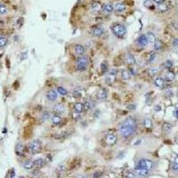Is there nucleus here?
Returning a JSON list of instances; mask_svg holds the SVG:
<instances>
[{"label": "nucleus", "instance_id": "nucleus-1", "mask_svg": "<svg viewBox=\"0 0 178 178\" xmlns=\"http://www.w3.org/2000/svg\"><path fill=\"white\" fill-rule=\"evenodd\" d=\"M136 130V120L133 117H129L120 124L119 126V134L123 138H126L132 136L135 133Z\"/></svg>", "mask_w": 178, "mask_h": 178}, {"label": "nucleus", "instance_id": "nucleus-2", "mask_svg": "<svg viewBox=\"0 0 178 178\" xmlns=\"http://www.w3.org/2000/svg\"><path fill=\"white\" fill-rule=\"evenodd\" d=\"M90 62V60L87 56L82 55L81 57L78 59V61L76 62V68L77 70L79 71H84L86 70V68L88 67V64Z\"/></svg>", "mask_w": 178, "mask_h": 178}, {"label": "nucleus", "instance_id": "nucleus-3", "mask_svg": "<svg viewBox=\"0 0 178 178\" xmlns=\"http://www.w3.org/2000/svg\"><path fill=\"white\" fill-rule=\"evenodd\" d=\"M111 30H112V32L118 37H123L126 33V29L122 24H115V25L112 26Z\"/></svg>", "mask_w": 178, "mask_h": 178}, {"label": "nucleus", "instance_id": "nucleus-4", "mask_svg": "<svg viewBox=\"0 0 178 178\" xmlns=\"http://www.w3.org/2000/svg\"><path fill=\"white\" fill-rule=\"evenodd\" d=\"M152 167H153V163L150 159H140L138 161L137 164H136V167L144 169L146 171H150L152 168Z\"/></svg>", "mask_w": 178, "mask_h": 178}, {"label": "nucleus", "instance_id": "nucleus-5", "mask_svg": "<svg viewBox=\"0 0 178 178\" xmlns=\"http://www.w3.org/2000/svg\"><path fill=\"white\" fill-rule=\"evenodd\" d=\"M29 150L31 154H37L41 151V142L38 140H33L29 144Z\"/></svg>", "mask_w": 178, "mask_h": 178}, {"label": "nucleus", "instance_id": "nucleus-6", "mask_svg": "<svg viewBox=\"0 0 178 178\" xmlns=\"http://www.w3.org/2000/svg\"><path fill=\"white\" fill-rule=\"evenodd\" d=\"M117 136L114 134H108L105 137V143L108 146H113L117 142Z\"/></svg>", "mask_w": 178, "mask_h": 178}, {"label": "nucleus", "instance_id": "nucleus-7", "mask_svg": "<svg viewBox=\"0 0 178 178\" xmlns=\"http://www.w3.org/2000/svg\"><path fill=\"white\" fill-rule=\"evenodd\" d=\"M53 111L54 112V114H57V115H62L65 112V106L62 104V103H57L55 104L53 108Z\"/></svg>", "mask_w": 178, "mask_h": 178}, {"label": "nucleus", "instance_id": "nucleus-8", "mask_svg": "<svg viewBox=\"0 0 178 178\" xmlns=\"http://www.w3.org/2000/svg\"><path fill=\"white\" fill-rule=\"evenodd\" d=\"M46 98L47 100L51 101V102H54L56 99H57V92L55 90H49L48 92L46 93Z\"/></svg>", "mask_w": 178, "mask_h": 178}, {"label": "nucleus", "instance_id": "nucleus-9", "mask_svg": "<svg viewBox=\"0 0 178 178\" xmlns=\"http://www.w3.org/2000/svg\"><path fill=\"white\" fill-rule=\"evenodd\" d=\"M96 97L98 100H105L107 98V91L104 88H100L96 93Z\"/></svg>", "mask_w": 178, "mask_h": 178}, {"label": "nucleus", "instance_id": "nucleus-10", "mask_svg": "<svg viewBox=\"0 0 178 178\" xmlns=\"http://www.w3.org/2000/svg\"><path fill=\"white\" fill-rule=\"evenodd\" d=\"M74 51H75L76 54L82 56L85 53V46L82 45V44H75V46H74Z\"/></svg>", "mask_w": 178, "mask_h": 178}, {"label": "nucleus", "instance_id": "nucleus-11", "mask_svg": "<svg viewBox=\"0 0 178 178\" xmlns=\"http://www.w3.org/2000/svg\"><path fill=\"white\" fill-rule=\"evenodd\" d=\"M120 76L124 80H129L132 77V74L127 70H122L120 71Z\"/></svg>", "mask_w": 178, "mask_h": 178}, {"label": "nucleus", "instance_id": "nucleus-12", "mask_svg": "<svg viewBox=\"0 0 178 178\" xmlns=\"http://www.w3.org/2000/svg\"><path fill=\"white\" fill-rule=\"evenodd\" d=\"M113 9H114V7H113V5L111 4H104L103 6L102 7V12L104 13H111L113 12Z\"/></svg>", "mask_w": 178, "mask_h": 178}, {"label": "nucleus", "instance_id": "nucleus-13", "mask_svg": "<svg viewBox=\"0 0 178 178\" xmlns=\"http://www.w3.org/2000/svg\"><path fill=\"white\" fill-rule=\"evenodd\" d=\"M24 145L22 144V143H18L16 147H15V152H16V154L19 156H22L23 155V153H24Z\"/></svg>", "mask_w": 178, "mask_h": 178}, {"label": "nucleus", "instance_id": "nucleus-14", "mask_svg": "<svg viewBox=\"0 0 178 178\" xmlns=\"http://www.w3.org/2000/svg\"><path fill=\"white\" fill-rule=\"evenodd\" d=\"M102 4H100L99 2H93L92 4H91V9H92V11L93 12H95V13H97V12H100L101 10H102Z\"/></svg>", "mask_w": 178, "mask_h": 178}, {"label": "nucleus", "instance_id": "nucleus-15", "mask_svg": "<svg viewBox=\"0 0 178 178\" xmlns=\"http://www.w3.org/2000/svg\"><path fill=\"white\" fill-rule=\"evenodd\" d=\"M134 173L135 174V175H138V176H145V175H147V174H148V171L135 167Z\"/></svg>", "mask_w": 178, "mask_h": 178}, {"label": "nucleus", "instance_id": "nucleus-16", "mask_svg": "<svg viewBox=\"0 0 178 178\" xmlns=\"http://www.w3.org/2000/svg\"><path fill=\"white\" fill-rule=\"evenodd\" d=\"M168 9H169L168 3H164V2H162V3L158 4V10H159V12H162V13H163V12H167Z\"/></svg>", "mask_w": 178, "mask_h": 178}, {"label": "nucleus", "instance_id": "nucleus-17", "mask_svg": "<svg viewBox=\"0 0 178 178\" xmlns=\"http://www.w3.org/2000/svg\"><path fill=\"white\" fill-rule=\"evenodd\" d=\"M85 111L84 109V103L82 102H77L74 104V111H77L78 113H82Z\"/></svg>", "mask_w": 178, "mask_h": 178}, {"label": "nucleus", "instance_id": "nucleus-18", "mask_svg": "<svg viewBox=\"0 0 178 178\" xmlns=\"http://www.w3.org/2000/svg\"><path fill=\"white\" fill-rule=\"evenodd\" d=\"M51 120L54 125H59L62 122V117L61 115H57V114H53L51 116Z\"/></svg>", "mask_w": 178, "mask_h": 178}, {"label": "nucleus", "instance_id": "nucleus-19", "mask_svg": "<svg viewBox=\"0 0 178 178\" xmlns=\"http://www.w3.org/2000/svg\"><path fill=\"white\" fill-rule=\"evenodd\" d=\"M93 35L95 37H101L104 34V29L102 27H96L93 31Z\"/></svg>", "mask_w": 178, "mask_h": 178}, {"label": "nucleus", "instance_id": "nucleus-20", "mask_svg": "<svg viewBox=\"0 0 178 178\" xmlns=\"http://www.w3.org/2000/svg\"><path fill=\"white\" fill-rule=\"evenodd\" d=\"M137 42H138V44H139V45H141V46H145V45L147 44V43H148L145 35L140 36V37H138Z\"/></svg>", "mask_w": 178, "mask_h": 178}, {"label": "nucleus", "instance_id": "nucleus-21", "mask_svg": "<svg viewBox=\"0 0 178 178\" xmlns=\"http://www.w3.org/2000/svg\"><path fill=\"white\" fill-rule=\"evenodd\" d=\"M114 8L117 12H124L125 10L126 9V4H124L123 3H117L115 4V6H114Z\"/></svg>", "mask_w": 178, "mask_h": 178}, {"label": "nucleus", "instance_id": "nucleus-22", "mask_svg": "<svg viewBox=\"0 0 178 178\" xmlns=\"http://www.w3.org/2000/svg\"><path fill=\"white\" fill-rule=\"evenodd\" d=\"M154 85H155L156 86H158V87H162V86H164L165 85V80L164 78H156L155 79H154Z\"/></svg>", "mask_w": 178, "mask_h": 178}, {"label": "nucleus", "instance_id": "nucleus-23", "mask_svg": "<svg viewBox=\"0 0 178 178\" xmlns=\"http://www.w3.org/2000/svg\"><path fill=\"white\" fill-rule=\"evenodd\" d=\"M126 63L129 64V65H134V64L135 63V58H134V56L133 54L128 53V54L126 55Z\"/></svg>", "mask_w": 178, "mask_h": 178}, {"label": "nucleus", "instance_id": "nucleus-24", "mask_svg": "<svg viewBox=\"0 0 178 178\" xmlns=\"http://www.w3.org/2000/svg\"><path fill=\"white\" fill-rule=\"evenodd\" d=\"M35 167L34 165V161H31V160H27L25 161L23 164H22V167L25 169H31Z\"/></svg>", "mask_w": 178, "mask_h": 178}, {"label": "nucleus", "instance_id": "nucleus-25", "mask_svg": "<svg viewBox=\"0 0 178 178\" xmlns=\"http://www.w3.org/2000/svg\"><path fill=\"white\" fill-rule=\"evenodd\" d=\"M145 37H146L147 38V41L150 42V43H154L156 41V37L152 32H148L145 35Z\"/></svg>", "mask_w": 178, "mask_h": 178}, {"label": "nucleus", "instance_id": "nucleus-26", "mask_svg": "<svg viewBox=\"0 0 178 178\" xmlns=\"http://www.w3.org/2000/svg\"><path fill=\"white\" fill-rule=\"evenodd\" d=\"M115 78H116L115 75H111V74H109V75H107L106 77H105V81H106L107 84L111 85V84H112V83L114 82V80H115Z\"/></svg>", "mask_w": 178, "mask_h": 178}, {"label": "nucleus", "instance_id": "nucleus-27", "mask_svg": "<svg viewBox=\"0 0 178 178\" xmlns=\"http://www.w3.org/2000/svg\"><path fill=\"white\" fill-rule=\"evenodd\" d=\"M165 78L167 81H172L174 78V73L173 71H167L166 73V75H165Z\"/></svg>", "mask_w": 178, "mask_h": 178}, {"label": "nucleus", "instance_id": "nucleus-28", "mask_svg": "<svg viewBox=\"0 0 178 178\" xmlns=\"http://www.w3.org/2000/svg\"><path fill=\"white\" fill-rule=\"evenodd\" d=\"M162 46H163V43L160 40L156 39V41L154 42V49L157 50V51H159V50L162 48Z\"/></svg>", "mask_w": 178, "mask_h": 178}, {"label": "nucleus", "instance_id": "nucleus-29", "mask_svg": "<svg viewBox=\"0 0 178 178\" xmlns=\"http://www.w3.org/2000/svg\"><path fill=\"white\" fill-rule=\"evenodd\" d=\"M34 165L37 167H41L44 165V161L43 159H37L34 160Z\"/></svg>", "mask_w": 178, "mask_h": 178}, {"label": "nucleus", "instance_id": "nucleus-30", "mask_svg": "<svg viewBox=\"0 0 178 178\" xmlns=\"http://www.w3.org/2000/svg\"><path fill=\"white\" fill-rule=\"evenodd\" d=\"M142 125H143V126H145L147 128H150L152 126V121L150 119H145L142 121Z\"/></svg>", "mask_w": 178, "mask_h": 178}, {"label": "nucleus", "instance_id": "nucleus-31", "mask_svg": "<svg viewBox=\"0 0 178 178\" xmlns=\"http://www.w3.org/2000/svg\"><path fill=\"white\" fill-rule=\"evenodd\" d=\"M143 5L147 7V8H151L153 9V1L152 0H144L143 1Z\"/></svg>", "mask_w": 178, "mask_h": 178}, {"label": "nucleus", "instance_id": "nucleus-32", "mask_svg": "<svg viewBox=\"0 0 178 178\" xmlns=\"http://www.w3.org/2000/svg\"><path fill=\"white\" fill-rule=\"evenodd\" d=\"M158 72H159V70L157 69V68H151V69H149V70H148V73H149V75L150 76H155L158 74Z\"/></svg>", "mask_w": 178, "mask_h": 178}, {"label": "nucleus", "instance_id": "nucleus-33", "mask_svg": "<svg viewBox=\"0 0 178 178\" xmlns=\"http://www.w3.org/2000/svg\"><path fill=\"white\" fill-rule=\"evenodd\" d=\"M7 13V7L4 4H0V15H4Z\"/></svg>", "mask_w": 178, "mask_h": 178}, {"label": "nucleus", "instance_id": "nucleus-34", "mask_svg": "<svg viewBox=\"0 0 178 178\" xmlns=\"http://www.w3.org/2000/svg\"><path fill=\"white\" fill-rule=\"evenodd\" d=\"M171 128H172V126H171V124H169V123H164L163 126H162V129H163V131H165V132H168V131H170Z\"/></svg>", "mask_w": 178, "mask_h": 178}, {"label": "nucleus", "instance_id": "nucleus-35", "mask_svg": "<svg viewBox=\"0 0 178 178\" xmlns=\"http://www.w3.org/2000/svg\"><path fill=\"white\" fill-rule=\"evenodd\" d=\"M101 69H102V73H105V72L108 70V63H107L106 61L102 62V64H101Z\"/></svg>", "mask_w": 178, "mask_h": 178}, {"label": "nucleus", "instance_id": "nucleus-36", "mask_svg": "<svg viewBox=\"0 0 178 178\" xmlns=\"http://www.w3.org/2000/svg\"><path fill=\"white\" fill-rule=\"evenodd\" d=\"M57 92L60 93V94H62V95H66L67 93H68V91H67L65 88L62 87V86H59V87H58Z\"/></svg>", "mask_w": 178, "mask_h": 178}, {"label": "nucleus", "instance_id": "nucleus-37", "mask_svg": "<svg viewBox=\"0 0 178 178\" xmlns=\"http://www.w3.org/2000/svg\"><path fill=\"white\" fill-rule=\"evenodd\" d=\"M125 177L126 178H135V174L132 171H127L125 173Z\"/></svg>", "mask_w": 178, "mask_h": 178}, {"label": "nucleus", "instance_id": "nucleus-38", "mask_svg": "<svg viewBox=\"0 0 178 178\" xmlns=\"http://www.w3.org/2000/svg\"><path fill=\"white\" fill-rule=\"evenodd\" d=\"M81 96V93H80V89H78V87L74 89L73 91V97L75 98H79Z\"/></svg>", "mask_w": 178, "mask_h": 178}, {"label": "nucleus", "instance_id": "nucleus-39", "mask_svg": "<svg viewBox=\"0 0 178 178\" xmlns=\"http://www.w3.org/2000/svg\"><path fill=\"white\" fill-rule=\"evenodd\" d=\"M6 44H7V38L4 37H2L0 38V47H4Z\"/></svg>", "mask_w": 178, "mask_h": 178}, {"label": "nucleus", "instance_id": "nucleus-40", "mask_svg": "<svg viewBox=\"0 0 178 178\" xmlns=\"http://www.w3.org/2000/svg\"><path fill=\"white\" fill-rule=\"evenodd\" d=\"M173 169L174 170H178V156H176L174 159L173 162Z\"/></svg>", "mask_w": 178, "mask_h": 178}, {"label": "nucleus", "instance_id": "nucleus-41", "mask_svg": "<svg viewBox=\"0 0 178 178\" xmlns=\"http://www.w3.org/2000/svg\"><path fill=\"white\" fill-rule=\"evenodd\" d=\"M164 65H165L166 68L169 69V68H171V67L173 66V62H172V61H170V60H167V61H166V62H165Z\"/></svg>", "mask_w": 178, "mask_h": 178}, {"label": "nucleus", "instance_id": "nucleus-42", "mask_svg": "<svg viewBox=\"0 0 178 178\" xmlns=\"http://www.w3.org/2000/svg\"><path fill=\"white\" fill-rule=\"evenodd\" d=\"M156 58V53L154 52H152V53H150V58H149V62H152L154 60H155Z\"/></svg>", "mask_w": 178, "mask_h": 178}, {"label": "nucleus", "instance_id": "nucleus-43", "mask_svg": "<svg viewBox=\"0 0 178 178\" xmlns=\"http://www.w3.org/2000/svg\"><path fill=\"white\" fill-rule=\"evenodd\" d=\"M84 109H85V111H89V110L91 109V106H90V103H89V102H84Z\"/></svg>", "mask_w": 178, "mask_h": 178}, {"label": "nucleus", "instance_id": "nucleus-44", "mask_svg": "<svg viewBox=\"0 0 178 178\" xmlns=\"http://www.w3.org/2000/svg\"><path fill=\"white\" fill-rule=\"evenodd\" d=\"M72 118H73L74 119H78L80 118V113L77 112V111H74V112L72 113Z\"/></svg>", "mask_w": 178, "mask_h": 178}, {"label": "nucleus", "instance_id": "nucleus-45", "mask_svg": "<svg viewBox=\"0 0 178 178\" xmlns=\"http://www.w3.org/2000/svg\"><path fill=\"white\" fill-rule=\"evenodd\" d=\"M102 172H95V173L93 174V177L94 178H96V177H100V176H102Z\"/></svg>", "mask_w": 178, "mask_h": 178}, {"label": "nucleus", "instance_id": "nucleus-46", "mask_svg": "<svg viewBox=\"0 0 178 178\" xmlns=\"http://www.w3.org/2000/svg\"><path fill=\"white\" fill-rule=\"evenodd\" d=\"M23 23V19L22 18H20L19 20H18V22H17V24H18V26L19 27H21L22 26V24Z\"/></svg>", "mask_w": 178, "mask_h": 178}, {"label": "nucleus", "instance_id": "nucleus-47", "mask_svg": "<svg viewBox=\"0 0 178 178\" xmlns=\"http://www.w3.org/2000/svg\"><path fill=\"white\" fill-rule=\"evenodd\" d=\"M43 118H44V119H47L51 118V117H50V114H49L48 112H45L44 114V116H43Z\"/></svg>", "mask_w": 178, "mask_h": 178}, {"label": "nucleus", "instance_id": "nucleus-48", "mask_svg": "<svg viewBox=\"0 0 178 178\" xmlns=\"http://www.w3.org/2000/svg\"><path fill=\"white\" fill-rule=\"evenodd\" d=\"M173 45L174 46H178V38H174V39Z\"/></svg>", "mask_w": 178, "mask_h": 178}, {"label": "nucleus", "instance_id": "nucleus-49", "mask_svg": "<svg viewBox=\"0 0 178 178\" xmlns=\"http://www.w3.org/2000/svg\"><path fill=\"white\" fill-rule=\"evenodd\" d=\"M127 109L128 110H134V109H135V105L134 104H130L127 106Z\"/></svg>", "mask_w": 178, "mask_h": 178}, {"label": "nucleus", "instance_id": "nucleus-50", "mask_svg": "<svg viewBox=\"0 0 178 178\" xmlns=\"http://www.w3.org/2000/svg\"><path fill=\"white\" fill-rule=\"evenodd\" d=\"M154 110H155V111H161V107H160L159 105H156L155 108H154Z\"/></svg>", "mask_w": 178, "mask_h": 178}, {"label": "nucleus", "instance_id": "nucleus-51", "mask_svg": "<svg viewBox=\"0 0 178 178\" xmlns=\"http://www.w3.org/2000/svg\"><path fill=\"white\" fill-rule=\"evenodd\" d=\"M152 1H154V2H155V3H157V4H160V3L164 2V0H152Z\"/></svg>", "mask_w": 178, "mask_h": 178}, {"label": "nucleus", "instance_id": "nucleus-52", "mask_svg": "<svg viewBox=\"0 0 178 178\" xmlns=\"http://www.w3.org/2000/svg\"><path fill=\"white\" fill-rule=\"evenodd\" d=\"M174 116H175V118L178 119V109H176L175 111H174Z\"/></svg>", "mask_w": 178, "mask_h": 178}, {"label": "nucleus", "instance_id": "nucleus-53", "mask_svg": "<svg viewBox=\"0 0 178 178\" xmlns=\"http://www.w3.org/2000/svg\"><path fill=\"white\" fill-rule=\"evenodd\" d=\"M76 178H85V176H83V175H78Z\"/></svg>", "mask_w": 178, "mask_h": 178}, {"label": "nucleus", "instance_id": "nucleus-54", "mask_svg": "<svg viewBox=\"0 0 178 178\" xmlns=\"http://www.w3.org/2000/svg\"><path fill=\"white\" fill-rule=\"evenodd\" d=\"M139 143H141V140H139V141H137V142H135V145H137V144H139Z\"/></svg>", "mask_w": 178, "mask_h": 178}, {"label": "nucleus", "instance_id": "nucleus-55", "mask_svg": "<svg viewBox=\"0 0 178 178\" xmlns=\"http://www.w3.org/2000/svg\"><path fill=\"white\" fill-rule=\"evenodd\" d=\"M3 37V36H2V35H1V34H0V38H1V37Z\"/></svg>", "mask_w": 178, "mask_h": 178}, {"label": "nucleus", "instance_id": "nucleus-56", "mask_svg": "<svg viewBox=\"0 0 178 178\" xmlns=\"http://www.w3.org/2000/svg\"><path fill=\"white\" fill-rule=\"evenodd\" d=\"M19 178H25V177H23V176H21V177H19Z\"/></svg>", "mask_w": 178, "mask_h": 178}, {"label": "nucleus", "instance_id": "nucleus-57", "mask_svg": "<svg viewBox=\"0 0 178 178\" xmlns=\"http://www.w3.org/2000/svg\"><path fill=\"white\" fill-rule=\"evenodd\" d=\"M12 178H14V177H12Z\"/></svg>", "mask_w": 178, "mask_h": 178}, {"label": "nucleus", "instance_id": "nucleus-58", "mask_svg": "<svg viewBox=\"0 0 178 178\" xmlns=\"http://www.w3.org/2000/svg\"><path fill=\"white\" fill-rule=\"evenodd\" d=\"M177 171H178V170H177Z\"/></svg>", "mask_w": 178, "mask_h": 178}]
</instances>
